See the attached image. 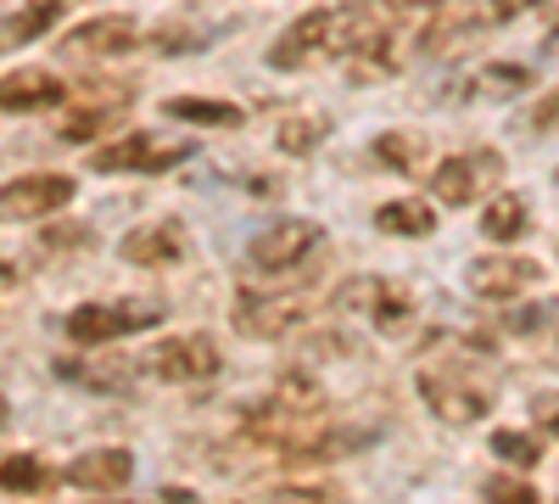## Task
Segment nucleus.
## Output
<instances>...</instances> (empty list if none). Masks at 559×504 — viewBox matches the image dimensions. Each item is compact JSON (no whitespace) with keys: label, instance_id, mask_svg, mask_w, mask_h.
<instances>
[{"label":"nucleus","instance_id":"1","mask_svg":"<svg viewBox=\"0 0 559 504\" xmlns=\"http://www.w3.org/2000/svg\"><path fill=\"white\" fill-rule=\"evenodd\" d=\"M419 398H426L437 421L471 426V421H487L498 387H492V376H476L471 364H431V371H419Z\"/></svg>","mask_w":559,"mask_h":504},{"label":"nucleus","instance_id":"2","mask_svg":"<svg viewBox=\"0 0 559 504\" xmlns=\"http://www.w3.org/2000/svg\"><path fill=\"white\" fill-rule=\"evenodd\" d=\"M163 297H118V303H84L62 319V331L84 348H102V342H118V337H134V331H152L163 326Z\"/></svg>","mask_w":559,"mask_h":504},{"label":"nucleus","instance_id":"3","mask_svg":"<svg viewBox=\"0 0 559 504\" xmlns=\"http://www.w3.org/2000/svg\"><path fill=\"white\" fill-rule=\"evenodd\" d=\"M503 179V157L492 146H476V152H453L431 168V197L448 202V208H471L476 197H487Z\"/></svg>","mask_w":559,"mask_h":504},{"label":"nucleus","instance_id":"4","mask_svg":"<svg viewBox=\"0 0 559 504\" xmlns=\"http://www.w3.org/2000/svg\"><path fill=\"white\" fill-rule=\"evenodd\" d=\"M218 342L191 331V337H163L146 359H140V371H152L157 382L168 387H197V382H213L218 376Z\"/></svg>","mask_w":559,"mask_h":504},{"label":"nucleus","instance_id":"5","mask_svg":"<svg viewBox=\"0 0 559 504\" xmlns=\"http://www.w3.org/2000/svg\"><path fill=\"white\" fill-rule=\"evenodd\" d=\"M319 236H324L319 219H274L269 231H258L247 242V263L258 274H286V269H297L319 247Z\"/></svg>","mask_w":559,"mask_h":504},{"label":"nucleus","instance_id":"6","mask_svg":"<svg viewBox=\"0 0 559 504\" xmlns=\"http://www.w3.org/2000/svg\"><path fill=\"white\" fill-rule=\"evenodd\" d=\"M191 157L185 141H157V134H123V141H107L102 152H90V168L96 174H163L179 168Z\"/></svg>","mask_w":559,"mask_h":504},{"label":"nucleus","instance_id":"7","mask_svg":"<svg viewBox=\"0 0 559 504\" xmlns=\"http://www.w3.org/2000/svg\"><path fill=\"white\" fill-rule=\"evenodd\" d=\"M73 197H79L73 174H17L0 186V219L28 224V219H45V213H62Z\"/></svg>","mask_w":559,"mask_h":504},{"label":"nucleus","instance_id":"8","mask_svg":"<svg viewBox=\"0 0 559 504\" xmlns=\"http://www.w3.org/2000/svg\"><path fill=\"white\" fill-rule=\"evenodd\" d=\"M134 45H140V23L123 17V12H112V17H84L79 28H68L57 39V51H62V62L68 57L73 62H112V57L134 51Z\"/></svg>","mask_w":559,"mask_h":504},{"label":"nucleus","instance_id":"9","mask_svg":"<svg viewBox=\"0 0 559 504\" xmlns=\"http://www.w3.org/2000/svg\"><path fill=\"white\" fill-rule=\"evenodd\" d=\"M543 281V263L526 258V253H492V258H476V263H464V286H471L476 297L487 303H509V297H521Z\"/></svg>","mask_w":559,"mask_h":504},{"label":"nucleus","instance_id":"10","mask_svg":"<svg viewBox=\"0 0 559 504\" xmlns=\"http://www.w3.org/2000/svg\"><path fill=\"white\" fill-rule=\"evenodd\" d=\"M118 253L140 269H168V263H179L185 253H191V242H185L179 219H152V224H134V231L118 242Z\"/></svg>","mask_w":559,"mask_h":504},{"label":"nucleus","instance_id":"11","mask_svg":"<svg viewBox=\"0 0 559 504\" xmlns=\"http://www.w3.org/2000/svg\"><path fill=\"white\" fill-rule=\"evenodd\" d=\"M302 314H308V297H292V292H247L236 303V326L247 337H280V331H292Z\"/></svg>","mask_w":559,"mask_h":504},{"label":"nucleus","instance_id":"12","mask_svg":"<svg viewBox=\"0 0 559 504\" xmlns=\"http://www.w3.org/2000/svg\"><path fill=\"white\" fill-rule=\"evenodd\" d=\"M68 102V84L45 68H17V73H0V113H45V107H62Z\"/></svg>","mask_w":559,"mask_h":504},{"label":"nucleus","instance_id":"13","mask_svg":"<svg viewBox=\"0 0 559 504\" xmlns=\"http://www.w3.org/2000/svg\"><path fill=\"white\" fill-rule=\"evenodd\" d=\"M62 477H68V488H84V493H118L134 477V454L129 448H84Z\"/></svg>","mask_w":559,"mask_h":504},{"label":"nucleus","instance_id":"14","mask_svg":"<svg viewBox=\"0 0 559 504\" xmlns=\"http://www.w3.org/2000/svg\"><path fill=\"white\" fill-rule=\"evenodd\" d=\"M376 163H386L392 174H426V163H431V141L419 129H386V134H376Z\"/></svg>","mask_w":559,"mask_h":504},{"label":"nucleus","instance_id":"15","mask_svg":"<svg viewBox=\"0 0 559 504\" xmlns=\"http://www.w3.org/2000/svg\"><path fill=\"white\" fill-rule=\"evenodd\" d=\"M163 113L179 124H202V129H241L247 124V107L218 102V96H168Z\"/></svg>","mask_w":559,"mask_h":504},{"label":"nucleus","instance_id":"16","mask_svg":"<svg viewBox=\"0 0 559 504\" xmlns=\"http://www.w3.org/2000/svg\"><path fill=\"white\" fill-rule=\"evenodd\" d=\"M521 90H532V68H515V62H481L464 79L471 102H503V96H521Z\"/></svg>","mask_w":559,"mask_h":504},{"label":"nucleus","instance_id":"17","mask_svg":"<svg viewBox=\"0 0 559 504\" xmlns=\"http://www.w3.org/2000/svg\"><path fill=\"white\" fill-rule=\"evenodd\" d=\"M62 7H68V0H28L23 12H12L7 23H0V51H17V45H34L39 34H51Z\"/></svg>","mask_w":559,"mask_h":504},{"label":"nucleus","instance_id":"18","mask_svg":"<svg viewBox=\"0 0 559 504\" xmlns=\"http://www.w3.org/2000/svg\"><path fill=\"white\" fill-rule=\"evenodd\" d=\"M526 224H532V208H526V197H515V191H503V197H492V202L481 208V236H487V242H521Z\"/></svg>","mask_w":559,"mask_h":504},{"label":"nucleus","instance_id":"19","mask_svg":"<svg viewBox=\"0 0 559 504\" xmlns=\"http://www.w3.org/2000/svg\"><path fill=\"white\" fill-rule=\"evenodd\" d=\"M376 224L386 236H431L437 231V213L426 208V197H403V202H386L376 213Z\"/></svg>","mask_w":559,"mask_h":504},{"label":"nucleus","instance_id":"20","mask_svg":"<svg viewBox=\"0 0 559 504\" xmlns=\"http://www.w3.org/2000/svg\"><path fill=\"white\" fill-rule=\"evenodd\" d=\"M118 113H123V90H118V96H96L90 107L62 118V141H96V129H107Z\"/></svg>","mask_w":559,"mask_h":504},{"label":"nucleus","instance_id":"21","mask_svg":"<svg viewBox=\"0 0 559 504\" xmlns=\"http://www.w3.org/2000/svg\"><path fill=\"white\" fill-rule=\"evenodd\" d=\"M0 488L7 493H39V488H51V471H45L39 454H12V460H0Z\"/></svg>","mask_w":559,"mask_h":504},{"label":"nucleus","instance_id":"22","mask_svg":"<svg viewBox=\"0 0 559 504\" xmlns=\"http://www.w3.org/2000/svg\"><path fill=\"white\" fill-rule=\"evenodd\" d=\"M324 129H331V118L324 113H302V118H286L280 124V152H292V157H308L319 141H324Z\"/></svg>","mask_w":559,"mask_h":504},{"label":"nucleus","instance_id":"23","mask_svg":"<svg viewBox=\"0 0 559 504\" xmlns=\"http://www.w3.org/2000/svg\"><path fill=\"white\" fill-rule=\"evenodd\" d=\"M492 454H498V460H509V466H537L543 443L532 432H492Z\"/></svg>","mask_w":559,"mask_h":504},{"label":"nucleus","instance_id":"24","mask_svg":"<svg viewBox=\"0 0 559 504\" xmlns=\"http://www.w3.org/2000/svg\"><path fill=\"white\" fill-rule=\"evenodd\" d=\"M487 504H543V499H537V488L526 477H509L503 471V477L487 482Z\"/></svg>","mask_w":559,"mask_h":504},{"label":"nucleus","instance_id":"25","mask_svg":"<svg viewBox=\"0 0 559 504\" xmlns=\"http://www.w3.org/2000/svg\"><path fill=\"white\" fill-rule=\"evenodd\" d=\"M532 7H537V0H476V23L481 28H498V23H515Z\"/></svg>","mask_w":559,"mask_h":504},{"label":"nucleus","instance_id":"26","mask_svg":"<svg viewBox=\"0 0 559 504\" xmlns=\"http://www.w3.org/2000/svg\"><path fill=\"white\" fill-rule=\"evenodd\" d=\"M252 504H324V499L308 493V488H274V493H263V499H252Z\"/></svg>","mask_w":559,"mask_h":504},{"label":"nucleus","instance_id":"27","mask_svg":"<svg viewBox=\"0 0 559 504\" xmlns=\"http://www.w3.org/2000/svg\"><path fill=\"white\" fill-rule=\"evenodd\" d=\"M526 124H532V129H554V124H559V96H543L537 113H532Z\"/></svg>","mask_w":559,"mask_h":504},{"label":"nucleus","instance_id":"28","mask_svg":"<svg viewBox=\"0 0 559 504\" xmlns=\"http://www.w3.org/2000/svg\"><path fill=\"white\" fill-rule=\"evenodd\" d=\"M543 426H548V437H559V409H554V415H548Z\"/></svg>","mask_w":559,"mask_h":504},{"label":"nucleus","instance_id":"29","mask_svg":"<svg viewBox=\"0 0 559 504\" xmlns=\"http://www.w3.org/2000/svg\"><path fill=\"white\" fill-rule=\"evenodd\" d=\"M12 421V409H7V392H0V426H7Z\"/></svg>","mask_w":559,"mask_h":504}]
</instances>
